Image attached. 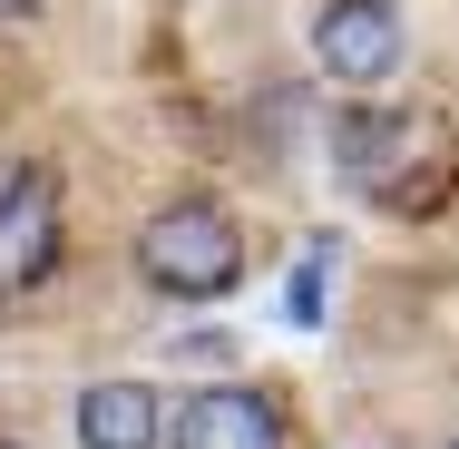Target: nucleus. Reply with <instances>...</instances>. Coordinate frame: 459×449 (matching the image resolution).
<instances>
[{"mask_svg":"<svg viewBox=\"0 0 459 449\" xmlns=\"http://www.w3.org/2000/svg\"><path fill=\"white\" fill-rule=\"evenodd\" d=\"M137 273H147L157 293H177V303H215V293H235V273H245V235H235V215L205 205V195L157 205L147 235H137Z\"/></svg>","mask_w":459,"mask_h":449,"instance_id":"obj_1","label":"nucleus"},{"mask_svg":"<svg viewBox=\"0 0 459 449\" xmlns=\"http://www.w3.org/2000/svg\"><path fill=\"white\" fill-rule=\"evenodd\" d=\"M313 59L333 69V89H381L401 69V10L391 0H323L313 10Z\"/></svg>","mask_w":459,"mask_h":449,"instance_id":"obj_2","label":"nucleus"},{"mask_svg":"<svg viewBox=\"0 0 459 449\" xmlns=\"http://www.w3.org/2000/svg\"><path fill=\"white\" fill-rule=\"evenodd\" d=\"M177 449H283V410L274 391H245V381H215L177 410Z\"/></svg>","mask_w":459,"mask_h":449,"instance_id":"obj_3","label":"nucleus"},{"mask_svg":"<svg viewBox=\"0 0 459 449\" xmlns=\"http://www.w3.org/2000/svg\"><path fill=\"white\" fill-rule=\"evenodd\" d=\"M49 264H59V195H49V177H20L0 195V293L39 283Z\"/></svg>","mask_w":459,"mask_h":449,"instance_id":"obj_4","label":"nucleus"},{"mask_svg":"<svg viewBox=\"0 0 459 449\" xmlns=\"http://www.w3.org/2000/svg\"><path fill=\"white\" fill-rule=\"evenodd\" d=\"M167 440V410L147 381H89L79 391V449H157Z\"/></svg>","mask_w":459,"mask_h":449,"instance_id":"obj_5","label":"nucleus"},{"mask_svg":"<svg viewBox=\"0 0 459 449\" xmlns=\"http://www.w3.org/2000/svg\"><path fill=\"white\" fill-rule=\"evenodd\" d=\"M283 303H293V323H313V313H323V245L303 255V273H293V293H283Z\"/></svg>","mask_w":459,"mask_h":449,"instance_id":"obj_6","label":"nucleus"},{"mask_svg":"<svg viewBox=\"0 0 459 449\" xmlns=\"http://www.w3.org/2000/svg\"><path fill=\"white\" fill-rule=\"evenodd\" d=\"M30 10H39V0H0V20H30Z\"/></svg>","mask_w":459,"mask_h":449,"instance_id":"obj_7","label":"nucleus"},{"mask_svg":"<svg viewBox=\"0 0 459 449\" xmlns=\"http://www.w3.org/2000/svg\"><path fill=\"white\" fill-rule=\"evenodd\" d=\"M0 449H20V440H0Z\"/></svg>","mask_w":459,"mask_h":449,"instance_id":"obj_8","label":"nucleus"},{"mask_svg":"<svg viewBox=\"0 0 459 449\" xmlns=\"http://www.w3.org/2000/svg\"><path fill=\"white\" fill-rule=\"evenodd\" d=\"M450 449H459V440H450Z\"/></svg>","mask_w":459,"mask_h":449,"instance_id":"obj_9","label":"nucleus"}]
</instances>
